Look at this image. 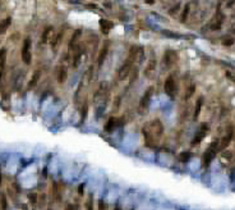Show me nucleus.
I'll return each mask as SVG.
<instances>
[{"label":"nucleus","instance_id":"cd10ccee","mask_svg":"<svg viewBox=\"0 0 235 210\" xmlns=\"http://www.w3.org/2000/svg\"><path fill=\"white\" fill-rule=\"evenodd\" d=\"M190 156H192V154H190L189 151H185V152H183V154H180V156H179V159L181 160V161H188L189 159H190Z\"/></svg>","mask_w":235,"mask_h":210},{"label":"nucleus","instance_id":"f8f14e48","mask_svg":"<svg viewBox=\"0 0 235 210\" xmlns=\"http://www.w3.org/2000/svg\"><path fill=\"white\" fill-rule=\"evenodd\" d=\"M68 79V69L65 66H63V64H60V66L56 68V81H58V83H65Z\"/></svg>","mask_w":235,"mask_h":210},{"label":"nucleus","instance_id":"6e6552de","mask_svg":"<svg viewBox=\"0 0 235 210\" xmlns=\"http://www.w3.org/2000/svg\"><path fill=\"white\" fill-rule=\"evenodd\" d=\"M178 59H179L178 52L174 51V50H168L164 54V56H162V62L165 63V66L168 67V68L173 67L174 64H176L178 63Z\"/></svg>","mask_w":235,"mask_h":210},{"label":"nucleus","instance_id":"0eeeda50","mask_svg":"<svg viewBox=\"0 0 235 210\" xmlns=\"http://www.w3.org/2000/svg\"><path fill=\"white\" fill-rule=\"evenodd\" d=\"M110 47H111V44L109 40H106V41H104L102 46H101V49L99 51V54H97V58H96V64L97 67H101L102 64L105 63V60H106L109 52H110Z\"/></svg>","mask_w":235,"mask_h":210},{"label":"nucleus","instance_id":"ddd939ff","mask_svg":"<svg viewBox=\"0 0 235 210\" xmlns=\"http://www.w3.org/2000/svg\"><path fill=\"white\" fill-rule=\"evenodd\" d=\"M99 27H100V31L102 32L104 35H107V34H110V31L114 28V23H112L110 19L101 18L99 21Z\"/></svg>","mask_w":235,"mask_h":210},{"label":"nucleus","instance_id":"f3484780","mask_svg":"<svg viewBox=\"0 0 235 210\" xmlns=\"http://www.w3.org/2000/svg\"><path fill=\"white\" fill-rule=\"evenodd\" d=\"M81 37H82V30H81V28H78V30H75L74 32H73L72 37H70V40H69V50H73L77 45H78Z\"/></svg>","mask_w":235,"mask_h":210},{"label":"nucleus","instance_id":"f704fd0d","mask_svg":"<svg viewBox=\"0 0 235 210\" xmlns=\"http://www.w3.org/2000/svg\"><path fill=\"white\" fill-rule=\"evenodd\" d=\"M115 210H121V209L120 208H115Z\"/></svg>","mask_w":235,"mask_h":210},{"label":"nucleus","instance_id":"39448f33","mask_svg":"<svg viewBox=\"0 0 235 210\" xmlns=\"http://www.w3.org/2000/svg\"><path fill=\"white\" fill-rule=\"evenodd\" d=\"M153 92H155V87H153V86H149L147 90L144 91V94L141 98L139 105H138V110L141 113L142 112H146L148 109L149 104H151V100H152V96H153Z\"/></svg>","mask_w":235,"mask_h":210},{"label":"nucleus","instance_id":"9b49d317","mask_svg":"<svg viewBox=\"0 0 235 210\" xmlns=\"http://www.w3.org/2000/svg\"><path fill=\"white\" fill-rule=\"evenodd\" d=\"M233 136H234V131H233V128H230V130L228 131V133L218 141V151L225 150V149L229 146L230 142H231V140H233Z\"/></svg>","mask_w":235,"mask_h":210},{"label":"nucleus","instance_id":"2f4dec72","mask_svg":"<svg viewBox=\"0 0 235 210\" xmlns=\"http://www.w3.org/2000/svg\"><path fill=\"white\" fill-rule=\"evenodd\" d=\"M146 4H148V5H152V4H155V0H146Z\"/></svg>","mask_w":235,"mask_h":210},{"label":"nucleus","instance_id":"72a5a7b5","mask_svg":"<svg viewBox=\"0 0 235 210\" xmlns=\"http://www.w3.org/2000/svg\"><path fill=\"white\" fill-rule=\"evenodd\" d=\"M0 184H1V173H0Z\"/></svg>","mask_w":235,"mask_h":210},{"label":"nucleus","instance_id":"20e7f679","mask_svg":"<svg viewBox=\"0 0 235 210\" xmlns=\"http://www.w3.org/2000/svg\"><path fill=\"white\" fill-rule=\"evenodd\" d=\"M218 152V141H213V142L207 147V150L205 151L203 156H202V165L203 167H208L213 160V158L216 156Z\"/></svg>","mask_w":235,"mask_h":210},{"label":"nucleus","instance_id":"aec40b11","mask_svg":"<svg viewBox=\"0 0 235 210\" xmlns=\"http://www.w3.org/2000/svg\"><path fill=\"white\" fill-rule=\"evenodd\" d=\"M203 103H205V99L203 96H199L196 101V106H194V113H193V119L197 120L198 117L201 114V110H202V106H203Z\"/></svg>","mask_w":235,"mask_h":210},{"label":"nucleus","instance_id":"c85d7f7f","mask_svg":"<svg viewBox=\"0 0 235 210\" xmlns=\"http://www.w3.org/2000/svg\"><path fill=\"white\" fill-rule=\"evenodd\" d=\"M225 76H226V78L228 79H230L231 82H234L235 83V72H230V71H228L225 73Z\"/></svg>","mask_w":235,"mask_h":210},{"label":"nucleus","instance_id":"f03ea898","mask_svg":"<svg viewBox=\"0 0 235 210\" xmlns=\"http://www.w3.org/2000/svg\"><path fill=\"white\" fill-rule=\"evenodd\" d=\"M139 50H141V47H138V46H133L132 49L129 50L128 58L125 59V62L123 63V66H121L120 69L118 71V79H119V81L125 79L129 74L132 73L133 66H134V63H136V60H137V56H138V54H139Z\"/></svg>","mask_w":235,"mask_h":210},{"label":"nucleus","instance_id":"bb28decb","mask_svg":"<svg viewBox=\"0 0 235 210\" xmlns=\"http://www.w3.org/2000/svg\"><path fill=\"white\" fill-rule=\"evenodd\" d=\"M234 42H235V39L230 37V36H226V37H224L221 40V44L224 46H231V45H234Z\"/></svg>","mask_w":235,"mask_h":210},{"label":"nucleus","instance_id":"4be33fe9","mask_svg":"<svg viewBox=\"0 0 235 210\" xmlns=\"http://www.w3.org/2000/svg\"><path fill=\"white\" fill-rule=\"evenodd\" d=\"M92 78H94V68L90 67L83 74V83L84 85H90L92 82Z\"/></svg>","mask_w":235,"mask_h":210},{"label":"nucleus","instance_id":"5701e85b","mask_svg":"<svg viewBox=\"0 0 235 210\" xmlns=\"http://www.w3.org/2000/svg\"><path fill=\"white\" fill-rule=\"evenodd\" d=\"M189 12H190V5L189 4H185L183 10H181V15H180V22L181 23H185L188 19V15H189Z\"/></svg>","mask_w":235,"mask_h":210},{"label":"nucleus","instance_id":"b1692460","mask_svg":"<svg viewBox=\"0 0 235 210\" xmlns=\"http://www.w3.org/2000/svg\"><path fill=\"white\" fill-rule=\"evenodd\" d=\"M88 109H90V106H88V104L87 103H84L83 105H82V109H81V122H84L86 120V118H87V115H88Z\"/></svg>","mask_w":235,"mask_h":210},{"label":"nucleus","instance_id":"7c9ffc66","mask_svg":"<svg viewBox=\"0 0 235 210\" xmlns=\"http://www.w3.org/2000/svg\"><path fill=\"white\" fill-rule=\"evenodd\" d=\"M178 9H179V4H178V5H175L174 8H171V9L169 10V14H170V15H174V14L176 13V10H178Z\"/></svg>","mask_w":235,"mask_h":210},{"label":"nucleus","instance_id":"dca6fc26","mask_svg":"<svg viewBox=\"0 0 235 210\" xmlns=\"http://www.w3.org/2000/svg\"><path fill=\"white\" fill-rule=\"evenodd\" d=\"M40 79H41V71H35L33 74L31 76L30 81H28L27 88H28V90H32V88H35V87L38 85Z\"/></svg>","mask_w":235,"mask_h":210},{"label":"nucleus","instance_id":"c756f323","mask_svg":"<svg viewBox=\"0 0 235 210\" xmlns=\"http://www.w3.org/2000/svg\"><path fill=\"white\" fill-rule=\"evenodd\" d=\"M0 200H1V206H3V209H7V206H8V201H7V197H5V195H0Z\"/></svg>","mask_w":235,"mask_h":210},{"label":"nucleus","instance_id":"7ed1b4c3","mask_svg":"<svg viewBox=\"0 0 235 210\" xmlns=\"http://www.w3.org/2000/svg\"><path fill=\"white\" fill-rule=\"evenodd\" d=\"M21 59L26 66H30L32 63V41L30 37L23 40V45L21 49Z\"/></svg>","mask_w":235,"mask_h":210},{"label":"nucleus","instance_id":"1a4fd4ad","mask_svg":"<svg viewBox=\"0 0 235 210\" xmlns=\"http://www.w3.org/2000/svg\"><path fill=\"white\" fill-rule=\"evenodd\" d=\"M82 55H83L82 47H81L79 45H77L74 49L72 50L70 63H72V67H73V68H78V66L81 64V60H82Z\"/></svg>","mask_w":235,"mask_h":210},{"label":"nucleus","instance_id":"a878e982","mask_svg":"<svg viewBox=\"0 0 235 210\" xmlns=\"http://www.w3.org/2000/svg\"><path fill=\"white\" fill-rule=\"evenodd\" d=\"M194 92H196V85L192 83V85H190V86L187 88V91H185V100H189V99L193 96Z\"/></svg>","mask_w":235,"mask_h":210},{"label":"nucleus","instance_id":"4468645a","mask_svg":"<svg viewBox=\"0 0 235 210\" xmlns=\"http://www.w3.org/2000/svg\"><path fill=\"white\" fill-rule=\"evenodd\" d=\"M63 37H64V31L63 30H60L58 34H55L54 36H52V39L50 40V46L54 51L58 50V47L60 46V44H62V41H63Z\"/></svg>","mask_w":235,"mask_h":210},{"label":"nucleus","instance_id":"2eb2a0df","mask_svg":"<svg viewBox=\"0 0 235 210\" xmlns=\"http://www.w3.org/2000/svg\"><path fill=\"white\" fill-rule=\"evenodd\" d=\"M52 36H54V27H51V26H47V27H45L44 28V31H42V34H41V44H49L50 42V40L52 39Z\"/></svg>","mask_w":235,"mask_h":210},{"label":"nucleus","instance_id":"473e14b6","mask_svg":"<svg viewBox=\"0 0 235 210\" xmlns=\"http://www.w3.org/2000/svg\"><path fill=\"white\" fill-rule=\"evenodd\" d=\"M1 76H3V69H0V78H1Z\"/></svg>","mask_w":235,"mask_h":210},{"label":"nucleus","instance_id":"423d86ee","mask_svg":"<svg viewBox=\"0 0 235 210\" xmlns=\"http://www.w3.org/2000/svg\"><path fill=\"white\" fill-rule=\"evenodd\" d=\"M164 91L165 94L170 96V98H175L178 92V83L176 79L174 78V76H169L164 82Z\"/></svg>","mask_w":235,"mask_h":210},{"label":"nucleus","instance_id":"9d476101","mask_svg":"<svg viewBox=\"0 0 235 210\" xmlns=\"http://www.w3.org/2000/svg\"><path fill=\"white\" fill-rule=\"evenodd\" d=\"M207 132H208V126L206 123H203L201 126L199 131L197 132V135L194 136V139L192 140V145H193V146H197L198 144H201L202 141H203V139L206 137V135H207Z\"/></svg>","mask_w":235,"mask_h":210},{"label":"nucleus","instance_id":"a211bd4d","mask_svg":"<svg viewBox=\"0 0 235 210\" xmlns=\"http://www.w3.org/2000/svg\"><path fill=\"white\" fill-rule=\"evenodd\" d=\"M156 66H157V62H156L155 58H151L148 60L147 66H146V68H144V76H146V77L151 78L152 73L156 71Z\"/></svg>","mask_w":235,"mask_h":210},{"label":"nucleus","instance_id":"f257e3e1","mask_svg":"<svg viewBox=\"0 0 235 210\" xmlns=\"http://www.w3.org/2000/svg\"><path fill=\"white\" fill-rule=\"evenodd\" d=\"M164 133V124L160 119H153L147 123V126L142 128V135L144 137V142L149 147H155L157 145V139Z\"/></svg>","mask_w":235,"mask_h":210},{"label":"nucleus","instance_id":"393cba45","mask_svg":"<svg viewBox=\"0 0 235 210\" xmlns=\"http://www.w3.org/2000/svg\"><path fill=\"white\" fill-rule=\"evenodd\" d=\"M5 62H7V49H0V69H3L5 67Z\"/></svg>","mask_w":235,"mask_h":210},{"label":"nucleus","instance_id":"6ab92c4d","mask_svg":"<svg viewBox=\"0 0 235 210\" xmlns=\"http://www.w3.org/2000/svg\"><path fill=\"white\" fill-rule=\"evenodd\" d=\"M118 126H119V119H118L116 117H111V118H110V119H109L107 122H106V124H105L104 130L106 131V132H109V133H110V132H112V131H114Z\"/></svg>","mask_w":235,"mask_h":210},{"label":"nucleus","instance_id":"412c9836","mask_svg":"<svg viewBox=\"0 0 235 210\" xmlns=\"http://www.w3.org/2000/svg\"><path fill=\"white\" fill-rule=\"evenodd\" d=\"M12 25V18L10 17H7L5 19L0 21V35H4L5 32L8 31V28L10 27Z\"/></svg>","mask_w":235,"mask_h":210}]
</instances>
